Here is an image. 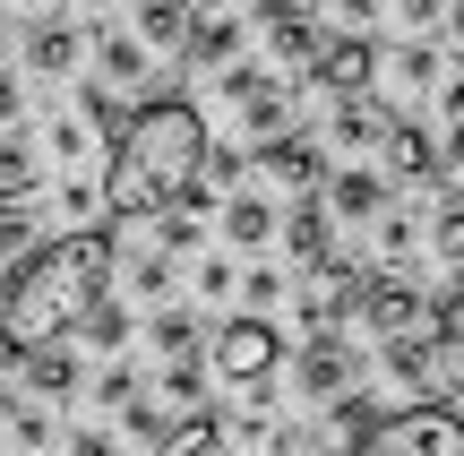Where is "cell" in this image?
Instances as JSON below:
<instances>
[{"label": "cell", "mask_w": 464, "mask_h": 456, "mask_svg": "<svg viewBox=\"0 0 464 456\" xmlns=\"http://www.w3.org/2000/svg\"><path fill=\"white\" fill-rule=\"evenodd\" d=\"M103 293H112V233H95V224H78V233L44 241L34 258H17L9 285H0V344H9V362H34L52 344H69L103 310Z\"/></svg>", "instance_id": "6da1fadb"}, {"label": "cell", "mask_w": 464, "mask_h": 456, "mask_svg": "<svg viewBox=\"0 0 464 456\" xmlns=\"http://www.w3.org/2000/svg\"><path fill=\"white\" fill-rule=\"evenodd\" d=\"M207 172V112L189 95H155L121 121L112 138V164H103V207L121 224H147V216H172V207L198 189Z\"/></svg>", "instance_id": "7a4b0ae2"}, {"label": "cell", "mask_w": 464, "mask_h": 456, "mask_svg": "<svg viewBox=\"0 0 464 456\" xmlns=\"http://www.w3.org/2000/svg\"><path fill=\"white\" fill-rule=\"evenodd\" d=\"M353 456H464V413L456 405H404L387 422H370Z\"/></svg>", "instance_id": "3957f363"}, {"label": "cell", "mask_w": 464, "mask_h": 456, "mask_svg": "<svg viewBox=\"0 0 464 456\" xmlns=\"http://www.w3.org/2000/svg\"><path fill=\"white\" fill-rule=\"evenodd\" d=\"M276 362H284V336H276L266 319H224V327H216V379H232V388H258Z\"/></svg>", "instance_id": "277c9868"}, {"label": "cell", "mask_w": 464, "mask_h": 456, "mask_svg": "<svg viewBox=\"0 0 464 456\" xmlns=\"http://www.w3.org/2000/svg\"><path fill=\"white\" fill-rule=\"evenodd\" d=\"M362 327L379 344H404V336H430V302L413 285H370L362 293Z\"/></svg>", "instance_id": "5b68a950"}, {"label": "cell", "mask_w": 464, "mask_h": 456, "mask_svg": "<svg viewBox=\"0 0 464 456\" xmlns=\"http://www.w3.org/2000/svg\"><path fill=\"white\" fill-rule=\"evenodd\" d=\"M318 86H335V95H370V78H379V52L362 44V34H335V44H318Z\"/></svg>", "instance_id": "8992f818"}, {"label": "cell", "mask_w": 464, "mask_h": 456, "mask_svg": "<svg viewBox=\"0 0 464 456\" xmlns=\"http://www.w3.org/2000/svg\"><path fill=\"white\" fill-rule=\"evenodd\" d=\"M387 164H396V181H439V172H448V147L421 138L413 121H396V130H387Z\"/></svg>", "instance_id": "52a82bcc"}, {"label": "cell", "mask_w": 464, "mask_h": 456, "mask_svg": "<svg viewBox=\"0 0 464 456\" xmlns=\"http://www.w3.org/2000/svg\"><path fill=\"white\" fill-rule=\"evenodd\" d=\"M430 371H439V388L464 405V293L439 310V327H430Z\"/></svg>", "instance_id": "ba28073f"}, {"label": "cell", "mask_w": 464, "mask_h": 456, "mask_svg": "<svg viewBox=\"0 0 464 456\" xmlns=\"http://www.w3.org/2000/svg\"><path fill=\"white\" fill-rule=\"evenodd\" d=\"M26 69H44V78H69V69H78V26L44 17V26L26 34Z\"/></svg>", "instance_id": "9c48e42d"}, {"label": "cell", "mask_w": 464, "mask_h": 456, "mask_svg": "<svg viewBox=\"0 0 464 456\" xmlns=\"http://www.w3.org/2000/svg\"><path fill=\"white\" fill-rule=\"evenodd\" d=\"M327 207L362 224V216H379V207H387V181H379V172H335V181H327Z\"/></svg>", "instance_id": "30bf717a"}, {"label": "cell", "mask_w": 464, "mask_h": 456, "mask_svg": "<svg viewBox=\"0 0 464 456\" xmlns=\"http://www.w3.org/2000/svg\"><path fill=\"white\" fill-rule=\"evenodd\" d=\"M258 164L276 172V181H293V189L318 181V147H310V138H276V147H258Z\"/></svg>", "instance_id": "8fae6325"}, {"label": "cell", "mask_w": 464, "mask_h": 456, "mask_svg": "<svg viewBox=\"0 0 464 456\" xmlns=\"http://www.w3.org/2000/svg\"><path fill=\"white\" fill-rule=\"evenodd\" d=\"M387 130H396V121H387L370 95H344V103H335V138H344V147H370V138H387Z\"/></svg>", "instance_id": "7c38bea8"}, {"label": "cell", "mask_w": 464, "mask_h": 456, "mask_svg": "<svg viewBox=\"0 0 464 456\" xmlns=\"http://www.w3.org/2000/svg\"><path fill=\"white\" fill-rule=\"evenodd\" d=\"M232 44H241V26H232V17H189V61L198 69H216V61H232Z\"/></svg>", "instance_id": "4fadbf2b"}, {"label": "cell", "mask_w": 464, "mask_h": 456, "mask_svg": "<svg viewBox=\"0 0 464 456\" xmlns=\"http://www.w3.org/2000/svg\"><path fill=\"white\" fill-rule=\"evenodd\" d=\"M138 34L147 44H189V9L181 0H138Z\"/></svg>", "instance_id": "5bb4252c"}, {"label": "cell", "mask_w": 464, "mask_h": 456, "mask_svg": "<svg viewBox=\"0 0 464 456\" xmlns=\"http://www.w3.org/2000/svg\"><path fill=\"white\" fill-rule=\"evenodd\" d=\"M224 233L241 241V250H258V241L276 233V207H266V199H232V207H224Z\"/></svg>", "instance_id": "9a60e30c"}, {"label": "cell", "mask_w": 464, "mask_h": 456, "mask_svg": "<svg viewBox=\"0 0 464 456\" xmlns=\"http://www.w3.org/2000/svg\"><path fill=\"white\" fill-rule=\"evenodd\" d=\"M26 379H34V396H69V388H78V354H61V344H52V354L26 362Z\"/></svg>", "instance_id": "2e32d148"}, {"label": "cell", "mask_w": 464, "mask_h": 456, "mask_svg": "<svg viewBox=\"0 0 464 456\" xmlns=\"http://www.w3.org/2000/svg\"><path fill=\"white\" fill-rule=\"evenodd\" d=\"M301 379H310V396H335V388H344V354H335V336H318V344H310Z\"/></svg>", "instance_id": "e0dca14e"}, {"label": "cell", "mask_w": 464, "mask_h": 456, "mask_svg": "<svg viewBox=\"0 0 464 456\" xmlns=\"http://www.w3.org/2000/svg\"><path fill=\"white\" fill-rule=\"evenodd\" d=\"M103 69H112L121 86H138L147 78V44H138V34H103Z\"/></svg>", "instance_id": "ac0fdd59"}, {"label": "cell", "mask_w": 464, "mask_h": 456, "mask_svg": "<svg viewBox=\"0 0 464 456\" xmlns=\"http://www.w3.org/2000/svg\"><path fill=\"white\" fill-rule=\"evenodd\" d=\"M0 258H34V216L17 199H0Z\"/></svg>", "instance_id": "d6986e66"}, {"label": "cell", "mask_w": 464, "mask_h": 456, "mask_svg": "<svg viewBox=\"0 0 464 456\" xmlns=\"http://www.w3.org/2000/svg\"><path fill=\"white\" fill-rule=\"evenodd\" d=\"M430 250L448 258V267H464V199L439 207V224H430Z\"/></svg>", "instance_id": "ffe728a7"}, {"label": "cell", "mask_w": 464, "mask_h": 456, "mask_svg": "<svg viewBox=\"0 0 464 456\" xmlns=\"http://www.w3.org/2000/svg\"><path fill=\"white\" fill-rule=\"evenodd\" d=\"M26 189H34V155L17 138H0V199H26Z\"/></svg>", "instance_id": "44dd1931"}, {"label": "cell", "mask_w": 464, "mask_h": 456, "mask_svg": "<svg viewBox=\"0 0 464 456\" xmlns=\"http://www.w3.org/2000/svg\"><path fill=\"white\" fill-rule=\"evenodd\" d=\"M293 258H301V267L327 258V216H318V207H301V216H293Z\"/></svg>", "instance_id": "7402d4cb"}, {"label": "cell", "mask_w": 464, "mask_h": 456, "mask_svg": "<svg viewBox=\"0 0 464 456\" xmlns=\"http://www.w3.org/2000/svg\"><path fill=\"white\" fill-rule=\"evenodd\" d=\"M396 78H404V86H430V78H439V52H430V44L396 52Z\"/></svg>", "instance_id": "603a6c76"}, {"label": "cell", "mask_w": 464, "mask_h": 456, "mask_svg": "<svg viewBox=\"0 0 464 456\" xmlns=\"http://www.w3.org/2000/svg\"><path fill=\"white\" fill-rule=\"evenodd\" d=\"M155 344H164L172 362H189V344H198V327H189V319H155Z\"/></svg>", "instance_id": "cb8c5ba5"}, {"label": "cell", "mask_w": 464, "mask_h": 456, "mask_svg": "<svg viewBox=\"0 0 464 456\" xmlns=\"http://www.w3.org/2000/svg\"><path fill=\"white\" fill-rule=\"evenodd\" d=\"M86 336H95V344H121V336H130V319H121V310H112V302H103V310H95V319H86Z\"/></svg>", "instance_id": "d4e9b609"}, {"label": "cell", "mask_w": 464, "mask_h": 456, "mask_svg": "<svg viewBox=\"0 0 464 456\" xmlns=\"http://www.w3.org/2000/svg\"><path fill=\"white\" fill-rule=\"evenodd\" d=\"M379 241H387V258H413V216H387Z\"/></svg>", "instance_id": "484cf974"}, {"label": "cell", "mask_w": 464, "mask_h": 456, "mask_svg": "<svg viewBox=\"0 0 464 456\" xmlns=\"http://www.w3.org/2000/svg\"><path fill=\"white\" fill-rule=\"evenodd\" d=\"M396 9H404V17H413V26H430V17H439V9H448V0H396Z\"/></svg>", "instance_id": "4316f807"}, {"label": "cell", "mask_w": 464, "mask_h": 456, "mask_svg": "<svg viewBox=\"0 0 464 456\" xmlns=\"http://www.w3.org/2000/svg\"><path fill=\"white\" fill-rule=\"evenodd\" d=\"M335 9H344V17H353V26H370V17H379V9H387V0H335Z\"/></svg>", "instance_id": "83f0119b"}, {"label": "cell", "mask_w": 464, "mask_h": 456, "mask_svg": "<svg viewBox=\"0 0 464 456\" xmlns=\"http://www.w3.org/2000/svg\"><path fill=\"white\" fill-rule=\"evenodd\" d=\"M69 456H112V448H103L95 431H78V440H69Z\"/></svg>", "instance_id": "f1b7e54d"}, {"label": "cell", "mask_w": 464, "mask_h": 456, "mask_svg": "<svg viewBox=\"0 0 464 456\" xmlns=\"http://www.w3.org/2000/svg\"><path fill=\"white\" fill-rule=\"evenodd\" d=\"M9 112H17V78L0 69V121H9Z\"/></svg>", "instance_id": "f546056e"}, {"label": "cell", "mask_w": 464, "mask_h": 456, "mask_svg": "<svg viewBox=\"0 0 464 456\" xmlns=\"http://www.w3.org/2000/svg\"><path fill=\"white\" fill-rule=\"evenodd\" d=\"M448 17H456V34H464V0H448Z\"/></svg>", "instance_id": "4dcf8cb0"}, {"label": "cell", "mask_w": 464, "mask_h": 456, "mask_svg": "<svg viewBox=\"0 0 464 456\" xmlns=\"http://www.w3.org/2000/svg\"><path fill=\"white\" fill-rule=\"evenodd\" d=\"M0 34H9V17H0Z\"/></svg>", "instance_id": "1f68e13d"}, {"label": "cell", "mask_w": 464, "mask_h": 456, "mask_svg": "<svg viewBox=\"0 0 464 456\" xmlns=\"http://www.w3.org/2000/svg\"><path fill=\"white\" fill-rule=\"evenodd\" d=\"M284 9H293V0H284Z\"/></svg>", "instance_id": "d6a6232c"}]
</instances>
